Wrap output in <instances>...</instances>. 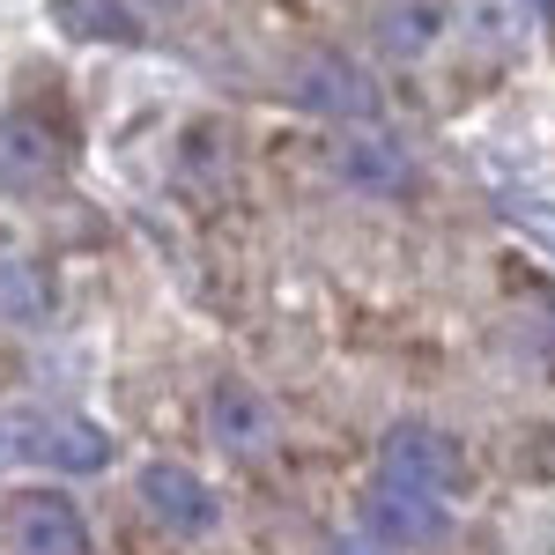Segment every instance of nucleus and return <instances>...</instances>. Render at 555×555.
Returning a JSON list of instances; mask_svg holds the SVG:
<instances>
[{
    "label": "nucleus",
    "instance_id": "7ed1b4c3",
    "mask_svg": "<svg viewBox=\"0 0 555 555\" xmlns=\"http://www.w3.org/2000/svg\"><path fill=\"white\" fill-rule=\"evenodd\" d=\"M8 555H89V526L60 489H30L8 504Z\"/></svg>",
    "mask_w": 555,
    "mask_h": 555
},
{
    "label": "nucleus",
    "instance_id": "2eb2a0df",
    "mask_svg": "<svg viewBox=\"0 0 555 555\" xmlns=\"http://www.w3.org/2000/svg\"><path fill=\"white\" fill-rule=\"evenodd\" d=\"M541 8H548V15H555V0H541Z\"/></svg>",
    "mask_w": 555,
    "mask_h": 555
},
{
    "label": "nucleus",
    "instance_id": "423d86ee",
    "mask_svg": "<svg viewBox=\"0 0 555 555\" xmlns=\"http://www.w3.org/2000/svg\"><path fill=\"white\" fill-rule=\"evenodd\" d=\"M297 96L311 112H326V119H371V112H378L371 75H363L356 60H341V52H311L297 67Z\"/></svg>",
    "mask_w": 555,
    "mask_h": 555
},
{
    "label": "nucleus",
    "instance_id": "f8f14e48",
    "mask_svg": "<svg viewBox=\"0 0 555 555\" xmlns=\"http://www.w3.org/2000/svg\"><path fill=\"white\" fill-rule=\"evenodd\" d=\"M0 319H15V326H38L44 319V282L23 259H0Z\"/></svg>",
    "mask_w": 555,
    "mask_h": 555
},
{
    "label": "nucleus",
    "instance_id": "6e6552de",
    "mask_svg": "<svg viewBox=\"0 0 555 555\" xmlns=\"http://www.w3.org/2000/svg\"><path fill=\"white\" fill-rule=\"evenodd\" d=\"M334 171H341V185H356V193L392 201V193L415 178V164H408V149H400V141H385V133H356V141L334 149Z\"/></svg>",
    "mask_w": 555,
    "mask_h": 555
},
{
    "label": "nucleus",
    "instance_id": "0eeeda50",
    "mask_svg": "<svg viewBox=\"0 0 555 555\" xmlns=\"http://www.w3.org/2000/svg\"><path fill=\"white\" fill-rule=\"evenodd\" d=\"M60 171V141L44 133L38 112H8L0 119V185L8 193H44Z\"/></svg>",
    "mask_w": 555,
    "mask_h": 555
},
{
    "label": "nucleus",
    "instance_id": "4468645a",
    "mask_svg": "<svg viewBox=\"0 0 555 555\" xmlns=\"http://www.w3.org/2000/svg\"><path fill=\"white\" fill-rule=\"evenodd\" d=\"M326 555H392V548H378V541L363 533V541H334V548H326Z\"/></svg>",
    "mask_w": 555,
    "mask_h": 555
},
{
    "label": "nucleus",
    "instance_id": "1a4fd4ad",
    "mask_svg": "<svg viewBox=\"0 0 555 555\" xmlns=\"http://www.w3.org/2000/svg\"><path fill=\"white\" fill-rule=\"evenodd\" d=\"M15 429H23V452L30 460H52V467L67 474H96L104 460H112V437L89 423H44V415H15Z\"/></svg>",
    "mask_w": 555,
    "mask_h": 555
},
{
    "label": "nucleus",
    "instance_id": "9d476101",
    "mask_svg": "<svg viewBox=\"0 0 555 555\" xmlns=\"http://www.w3.org/2000/svg\"><path fill=\"white\" fill-rule=\"evenodd\" d=\"M52 8H60V23H67L75 38H112V44L141 38V23H133L119 0H52Z\"/></svg>",
    "mask_w": 555,
    "mask_h": 555
},
{
    "label": "nucleus",
    "instance_id": "39448f33",
    "mask_svg": "<svg viewBox=\"0 0 555 555\" xmlns=\"http://www.w3.org/2000/svg\"><path fill=\"white\" fill-rule=\"evenodd\" d=\"M141 512L156 518L164 533H208L215 518H222V496L193 467H164L156 460V467L141 474Z\"/></svg>",
    "mask_w": 555,
    "mask_h": 555
},
{
    "label": "nucleus",
    "instance_id": "9b49d317",
    "mask_svg": "<svg viewBox=\"0 0 555 555\" xmlns=\"http://www.w3.org/2000/svg\"><path fill=\"white\" fill-rule=\"evenodd\" d=\"M437 23H444V8H437V0H385L378 38L392 44V52H423V44L437 38Z\"/></svg>",
    "mask_w": 555,
    "mask_h": 555
},
{
    "label": "nucleus",
    "instance_id": "20e7f679",
    "mask_svg": "<svg viewBox=\"0 0 555 555\" xmlns=\"http://www.w3.org/2000/svg\"><path fill=\"white\" fill-rule=\"evenodd\" d=\"M363 533L378 541V548L408 555L423 548V541H437L444 533V504L437 496H423V489H400V481H371V496H363Z\"/></svg>",
    "mask_w": 555,
    "mask_h": 555
},
{
    "label": "nucleus",
    "instance_id": "f03ea898",
    "mask_svg": "<svg viewBox=\"0 0 555 555\" xmlns=\"http://www.w3.org/2000/svg\"><path fill=\"white\" fill-rule=\"evenodd\" d=\"M274 437H282V415L267 392H253L245 378H222L208 392V444L222 460H267Z\"/></svg>",
    "mask_w": 555,
    "mask_h": 555
},
{
    "label": "nucleus",
    "instance_id": "f257e3e1",
    "mask_svg": "<svg viewBox=\"0 0 555 555\" xmlns=\"http://www.w3.org/2000/svg\"><path fill=\"white\" fill-rule=\"evenodd\" d=\"M378 474L385 481H400V489H423V496H452L460 481H467V452H460V437L437 423H392L378 437Z\"/></svg>",
    "mask_w": 555,
    "mask_h": 555
},
{
    "label": "nucleus",
    "instance_id": "ddd939ff",
    "mask_svg": "<svg viewBox=\"0 0 555 555\" xmlns=\"http://www.w3.org/2000/svg\"><path fill=\"white\" fill-rule=\"evenodd\" d=\"M23 460V437H15V415H0V467Z\"/></svg>",
    "mask_w": 555,
    "mask_h": 555
}]
</instances>
